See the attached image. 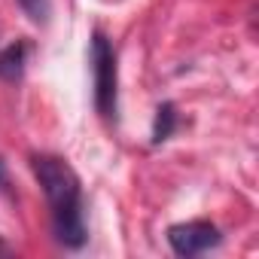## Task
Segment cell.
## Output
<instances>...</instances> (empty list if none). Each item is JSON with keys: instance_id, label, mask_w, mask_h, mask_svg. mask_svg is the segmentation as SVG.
Here are the masks:
<instances>
[{"instance_id": "obj_1", "label": "cell", "mask_w": 259, "mask_h": 259, "mask_svg": "<svg viewBox=\"0 0 259 259\" xmlns=\"http://www.w3.org/2000/svg\"><path fill=\"white\" fill-rule=\"evenodd\" d=\"M31 171L49 201L55 241L70 250H79L85 244V213H82V183L76 171L67 165V159L49 153L31 156Z\"/></svg>"}, {"instance_id": "obj_4", "label": "cell", "mask_w": 259, "mask_h": 259, "mask_svg": "<svg viewBox=\"0 0 259 259\" xmlns=\"http://www.w3.org/2000/svg\"><path fill=\"white\" fill-rule=\"evenodd\" d=\"M28 64V43L25 40H16L10 46L0 49V79H19L22 70Z\"/></svg>"}, {"instance_id": "obj_7", "label": "cell", "mask_w": 259, "mask_h": 259, "mask_svg": "<svg viewBox=\"0 0 259 259\" xmlns=\"http://www.w3.org/2000/svg\"><path fill=\"white\" fill-rule=\"evenodd\" d=\"M0 192L13 198V180H10V171H7V162L0 159Z\"/></svg>"}, {"instance_id": "obj_2", "label": "cell", "mask_w": 259, "mask_h": 259, "mask_svg": "<svg viewBox=\"0 0 259 259\" xmlns=\"http://www.w3.org/2000/svg\"><path fill=\"white\" fill-rule=\"evenodd\" d=\"M89 61H92L95 110L104 119H113L116 116V95H119V67H116V49H113V43L101 31L92 37Z\"/></svg>"}, {"instance_id": "obj_5", "label": "cell", "mask_w": 259, "mask_h": 259, "mask_svg": "<svg viewBox=\"0 0 259 259\" xmlns=\"http://www.w3.org/2000/svg\"><path fill=\"white\" fill-rule=\"evenodd\" d=\"M174 125H177V110H174V104H162V107L156 110L153 144H162V141H168V138H171V132H174Z\"/></svg>"}, {"instance_id": "obj_3", "label": "cell", "mask_w": 259, "mask_h": 259, "mask_svg": "<svg viewBox=\"0 0 259 259\" xmlns=\"http://www.w3.org/2000/svg\"><path fill=\"white\" fill-rule=\"evenodd\" d=\"M220 241H223L220 229H217L213 223H207V220L174 223V226L168 229V244H171V250H174L177 256H183V259H192V256H198V253H207V250H213Z\"/></svg>"}, {"instance_id": "obj_6", "label": "cell", "mask_w": 259, "mask_h": 259, "mask_svg": "<svg viewBox=\"0 0 259 259\" xmlns=\"http://www.w3.org/2000/svg\"><path fill=\"white\" fill-rule=\"evenodd\" d=\"M19 7L28 13V19L43 22V19H46V13H49V0H19Z\"/></svg>"}]
</instances>
